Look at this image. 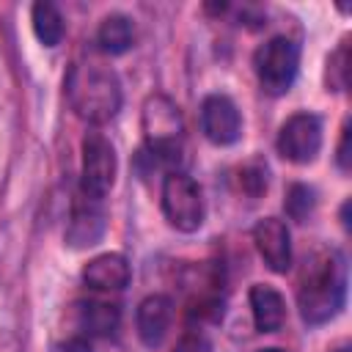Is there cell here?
I'll list each match as a JSON object with an SVG mask.
<instances>
[{
	"label": "cell",
	"instance_id": "cell-1",
	"mask_svg": "<svg viewBox=\"0 0 352 352\" xmlns=\"http://www.w3.org/2000/svg\"><path fill=\"white\" fill-rule=\"evenodd\" d=\"M66 99L82 121L94 126L107 124L118 116L121 102H124L121 80L110 66L77 63L72 66L66 77Z\"/></svg>",
	"mask_w": 352,
	"mask_h": 352
},
{
	"label": "cell",
	"instance_id": "cell-2",
	"mask_svg": "<svg viewBox=\"0 0 352 352\" xmlns=\"http://www.w3.org/2000/svg\"><path fill=\"white\" fill-rule=\"evenodd\" d=\"M346 300V270H344V258L330 250L322 258H316L305 278L300 280V292H297V308L302 322L308 324H324L333 316L341 314Z\"/></svg>",
	"mask_w": 352,
	"mask_h": 352
},
{
	"label": "cell",
	"instance_id": "cell-3",
	"mask_svg": "<svg viewBox=\"0 0 352 352\" xmlns=\"http://www.w3.org/2000/svg\"><path fill=\"white\" fill-rule=\"evenodd\" d=\"M140 124H143L148 154L157 162L176 165L184 148V121H182L179 104L165 94H151L143 102Z\"/></svg>",
	"mask_w": 352,
	"mask_h": 352
},
{
	"label": "cell",
	"instance_id": "cell-4",
	"mask_svg": "<svg viewBox=\"0 0 352 352\" xmlns=\"http://www.w3.org/2000/svg\"><path fill=\"white\" fill-rule=\"evenodd\" d=\"M258 85L270 96H280L294 85L297 69H300V44L289 36H272L267 44H261L253 55Z\"/></svg>",
	"mask_w": 352,
	"mask_h": 352
},
{
	"label": "cell",
	"instance_id": "cell-5",
	"mask_svg": "<svg viewBox=\"0 0 352 352\" xmlns=\"http://www.w3.org/2000/svg\"><path fill=\"white\" fill-rule=\"evenodd\" d=\"M162 214L165 220L182 231V234H192L204 226V192L198 187V182L192 176H187L184 170H170L162 179Z\"/></svg>",
	"mask_w": 352,
	"mask_h": 352
},
{
	"label": "cell",
	"instance_id": "cell-6",
	"mask_svg": "<svg viewBox=\"0 0 352 352\" xmlns=\"http://www.w3.org/2000/svg\"><path fill=\"white\" fill-rule=\"evenodd\" d=\"M82 165H80V192L96 201H104V195L116 184V148L102 132H88L82 138Z\"/></svg>",
	"mask_w": 352,
	"mask_h": 352
},
{
	"label": "cell",
	"instance_id": "cell-7",
	"mask_svg": "<svg viewBox=\"0 0 352 352\" xmlns=\"http://www.w3.org/2000/svg\"><path fill=\"white\" fill-rule=\"evenodd\" d=\"M278 154L294 165H308L322 148V121L314 113H294L280 124Z\"/></svg>",
	"mask_w": 352,
	"mask_h": 352
},
{
	"label": "cell",
	"instance_id": "cell-8",
	"mask_svg": "<svg viewBox=\"0 0 352 352\" xmlns=\"http://www.w3.org/2000/svg\"><path fill=\"white\" fill-rule=\"evenodd\" d=\"M104 228H107L104 201H96V198H88V195L77 192V198L72 204L69 223H66V234H63L66 245L74 248V250L94 248L104 236Z\"/></svg>",
	"mask_w": 352,
	"mask_h": 352
},
{
	"label": "cell",
	"instance_id": "cell-9",
	"mask_svg": "<svg viewBox=\"0 0 352 352\" xmlns=\"http://www.w3.org/2000/svg\"><path fill=\"white\" fill-rule=\"evenodd\" d=\"M201 129L214 146H231L242 135V116L236 104L223 94H209L201 102Z\"/></svg>",
	"mask_w": 352,
	"mask_h": 352
},
{
	"label": "cell",
	"instance_id": "cell-10",
	"mask_svg": "<svg viewBox=\"0 0 352 352\" xmlns=\"http://www.w3.org/2000/svg\"><path fill=\"white\" fill-rule=\"evenodd\" d=\"M253 245L261 256V261L283 275L289 272L292 267V234H289V226L278 217H264L253 226Z\"/></svg>",
	"mask_w": 352,
	"mask_h": 352
},
{
	"label": "cell",
	"instance_id": "cell-11",
	"mask_svg": "<svg viewBox=\"0 0 352 352\" xmlns=\"http://www.w3.org/2000/svg\"><path fill=\"white\" fill-rule=\"evenodd\" d=\"M173 322V302L165 294H148L146 300H140L138 314H135V327H138V338L143 341V346L157 349L162 346V341L168 338Z\"/></svg>",
	"mask_w": 352,
	"mask_h": 352
},
{
	"label": "cell",
	"instance_id": "cell-12",
	"mask_svg": "<svg viewBox=\"0 0 352 352\" xmlns=\"http://www.w3.org/2000/svg\"><path fill=\"white\" fill-rule=\"evenodd\" d=\"M82 280L96 292H121L132 280V267L121 253H102L82 267Z\"/></svg>",
	"mask_w": 352,
	"mask_h": 352
},
{
	"label": "cell",
	"instance_id": "cell-13",
	"mask_svg": "<svg viewBox=\"0 0 352 352\" xmlns=\"http://www.w3.org/2000/svg\"><path fill=\"white\" fill-rule=\"evenodd\" d=\"M250 314L258 333H278L286 322V300L278 289L256 283L250 289Z\"/></svg>",
	"mask_w": 352,
	"mask_h": 352
},
{
	"label": "cell",
	"instance_id": "cell-14",
	"mask_svg": "<svg viewBox=\"0 0 352 352\" xmlns=\"http://www.w3.org/2000/svg\"><path fill=\"white\" fill-rule=\"evenodd\" d=\"M118 319H121V311L116 302L85 300L77 305V324L85 336H110L116 333Z\"/></svg>",
	"mask_w": 352,
	"mask_h": 352
},
{
	"label": "cell",
	"instance_id": "cell-15",
	"mask_svg": "<svg viewBox=\"0 0 352 352\" xmlns=\"http://www.w3.org/2000/svg\"><path fill=\"white\" fill-rule=\"evenodd\" d=\"M135 41V28L132 19L124 14H110L102 19L99 30H96V44L102 52L107 55H124Z\"/></svg>",
	"mask_w": 352,
	"mask_h": 352
},
{
	"label": "cell",
	"instance_id": "cell-16",
	"mask_svg": "<svg viewBox=\"0 0 352 352\" xmlns=\"http://www.w3.org/2000/svg\"><path fill=\"white\" fill-rule=\"evenodd\" d=\"M30 22H33L36 38H38L44 47H58V44H60L66 28H63V16H60V11H58L55 3H50V0L33 3Z\"/></svg>",
	"mask_w": 352,
	"mask_h": 352
},
{
	"label": "cell",
	"instance_id": "cell-17",
	"mask_svg": "<svg viewBox=\"0 0 352 352\" xmlns=\"http://www.w3.org/2000/svg\"><path fill=\"white\" fill-rule=\"evenodd\" d=\"M314 206H316V192H314L308 184H300V182L289 184V190H286V201H283V209H286V214H289L292 220L302 223V220L314 212Z\"/></svg>",
	"mask_w": 352,
	"mask_h": 352
},
{
	"label": "cell",
	"instance_id": "cell-18",
	"mask_svg": "<svg viewBox=\"0 0 352 352\" xmlns=\"http://www.w3.org/2000/svg\"><path fill=\"white\" fill-rule=\"evenodd\" d=\"M349 52H346V41H341V47L330 55L327 60V85L333 91H344L346 88V74H349Z\"/></svg>",
	"mask_w": 352,
	"mask_h": 352
},
{
	"label": "cell",
	"instance_id": "cell-19",
	"mask_svg": "<svg viewBox=\"0 0 352 352\" xmlns=\"http://www.w3.org/2000/svg\"><path fill=\"white\" fill-rule=\"evenodd\" d=\"M173 352H212V344L204 333H184Z\"/></svg>",
	"mask_w": 352,
	"mask_h": 352
},
{
	"label": "cell",
	"instance_id": "cell-20",
	"mask_svg": "<svg viewBox=\"0 0 352 352\" xmlns=\"http://www.w3.org/2000/svg\"><path fill=\"white\" fill-rule=\"evenodd\" d=\"M336 162H338V168H341L344 173L349 170V124H344V129H341V143H338Z\"/></svg>",
	"mask_w": 352,
	"mask_h": 352
},
{
	"label": "cell",
	"instance_id": "cell-21",
	"mask_svg": "<svg viewBox=\"0 0 352 352\" xmlns=\"http://www.w3.org/2000/svg\"><path fill=\"white\" fill-rule=\"evenodd\" d=\"M55 352H94V349H91V344L85 338H69L60 346H55Z\"/></svg>",
	"mask_w": 352,
	"mask_h": 352
},
{
	"label": "cell",
	"instance_id": "cell-22",
	"mask_svg": "<svg viewBox=\"0 0 352 352\" xmlns=\"http://www.w3.org/2000/svg\"><path fill=\"white\" fill-rule=\"evenodd\" d=\"M261 352H286V349H278V346H270V349H261Z\"/></svg>",
	"mask_w": 352,
	"mask_h": 352
},
{
	"label": "cell",
	"instance_id": "cell-23",
	"mask_svg": "<svg viewBox=\"0 0 352 352\" xmlns=\"http://www.w3.org/2000/svg\"><path fill=\"white\" fill-rule=\"evenodd\" d=\"M333 352H349V346H338V349H333Z\"/></svg>",
	"mask_w": 352,
	"mask_h": 352
}]
</instances>
